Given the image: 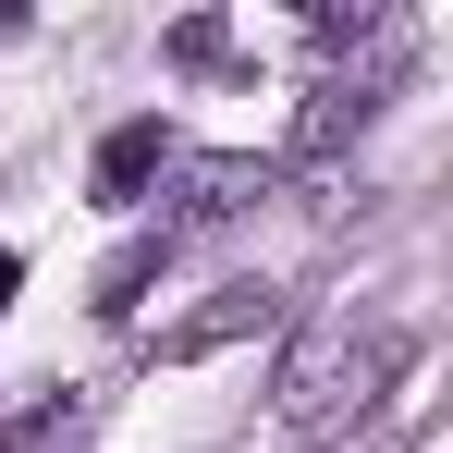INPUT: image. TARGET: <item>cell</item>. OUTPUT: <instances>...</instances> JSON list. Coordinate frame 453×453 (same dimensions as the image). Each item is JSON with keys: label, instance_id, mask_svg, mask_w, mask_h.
<instances>
[{"label": "cell", "instance_id": "8", "mask_svg": "<svg viewBox=\"0 0 453 453\" xmlns=\"http://www.w3.org/2000/svg\"><path fill=\"white\" fill-rule=\"evenodd\" d=\"M12 282H25V270H12V245H0V306H12Z\"/></svg>", "mask_w": 453, "mask_h": 453}, {"label": "cell", "instance_id": "6", "mask_svg": "<svg viewBox=\"0 0 453 453\" xmlns=\"http://www.w3.org/2000/svg\"><path fill=\"white\" fill-rule=\"evenodd\" d=\"M159 257H172V233H135V245H123V257L98 270V306L123 319V306H135V295H148V282H159Z\"/></svg>", "mask_w": 453, "mask_h": 453}, {"label": "cell", "instance_id": "1", "mask_svg": "<svg viewBox=\"0 0 453 453\" xmlns=\"http://www.w3.org/2000/svg\"><path fill=\"white\" fill-rule=\"evenodd\" d=\"M392 380H404V331H392V319H356V306H331V319H306L295 343H282L270 404H282V429H295V441H331V429H356V417H368Z\"/></svg>", "mask_w": 453, "mask_h": 453}, {"label": "cell", "instance_id": "2", "mask_svg": "<svg viewBox=\"0 0 453 453\" xmlns=\"http://www.w3.org/2000/svg\"><path fill=\"white\" fill-rule=\"evenodd\" d=\"M392 74H404V50H392V25H380V37H368V62H356V74H331V86L295 111V172L343 159V135H368V123H380V98H392Z\"/></svg>", "mask_w": 453, "mask_h": 453}, {"label": "cell", "instance_id": "7", "mask_svg": "<svg viewBox=\"0 0 453 453\" xmlns=\"http://www.w3.org/2000/svg\"><path fill=\"white\" fill-rule=\"evenodd\" d=\"M172 62H184V74H209V62H233V37L209 25V12H184V25H172Z\"/></svg>", "mask_w": 453, "mask_h": 453}, {"label": "cell", "instance_id": "5", "mask_svg": "<svg viewBox=\"0 0 453 453\" xmlns=\"http://www.w3.org/2000/svg\"><path fill=\"white\" fill-rule=\"evenodd\" d=\"M159 172H172V135H159V123H123V135L98 148V209H135Z\"/></svg>", "mask_w": 453, "mask_h": 453}, {"label": "cell", "instance_id": "3", "mask_svg": "<svg viewBox=\"0 0 453 453\" xmlns=\"http://www.w3.org/2000/svg\"><path fill=\"white\" fill-rule=\"evenodd\" d=\"M172 221L159 233H209V221H245L270 184H282V159H257V148H209V159H172Z\"/></svg>", "mask_w": 453, "mask_h": 453}, {"label": "cell", "instance_id": "4", "mask_svg": "<svg viewBox=\"0 0 453 453\" xmlns=\"http://www.w3.org/2000/svg\"><path fill=\"white\" fill-rule=\"evenodd\" d=\"M270 319H282V295H270V282H233L221 306H196V319L172 331V356H221V343H245V331H270Z\"/></svg>", "mask_w": 453, "mask_h": 453}]
</instances>
